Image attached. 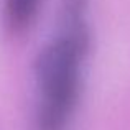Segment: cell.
Segmentation results:
<instances>
[{"instance_id":"obj_2","label":"cell","mask_w":130,"mask_h":130,"mask_svg":"<svg viewBox=\"0 0 130 130\" xmlns=\"http://www.w3.org/2000/svg\"><path fill=\"white\" fill-rule=\"evenodd\" d=\"M43 0H3V20L10 31L20 33L35 20Z\"/></svg>"},{"instance_id":"obj_1","label":"cell","mask_w":130,"mask_h":130,"mask_svg":"<svg viewBox=\"0 0 130 130\" xmlns=\"http://www.w3.org/2000/svg\"><path fill=\"white\" fill-rule=\"evenodd\" d=\"M89 0H63L56 30L35 61L36 130H68L83 87L91 46Z\"/></svg>"}]
</instances>
